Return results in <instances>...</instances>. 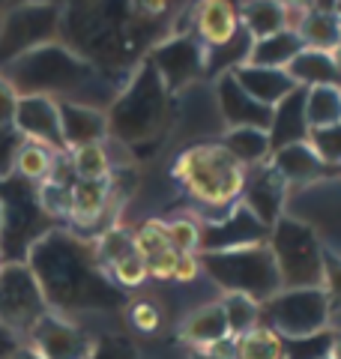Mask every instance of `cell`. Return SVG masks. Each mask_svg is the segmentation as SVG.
I'll return each instance as SVG.
<instances>
[{
	"label": "cell",
	"mask_w": 341,
	"mask_h": 359,
	"mask_svg": "<svg viewBox=\"0 0 341 359\" xmlns=\"http://www.w3.org/2000/svg\"><path fill=\"white\" fill-rule=\"evenodd\" d=\"M72 171L75 180H108L111 177V156L105 144H90V147L72 150Z\"/></svg>",
	"instance_id": "cell-36"
},
{
	"label": "cell",
	"mask_w": 341,
	"mask_h": 359,
	"mask_svg": "<svg viewBox=\"0 0 341 359\" xmlns=\"http://www.w3.org/2000/svg\"><path fill=\"white\" fill-rule=\"evenodd\" d=\"M174 96L168 93L153 63L144 60L108 108V138L120 141L126 150L144 159L162 147L174 126Z\"/></svg>",
	"instance_id": "cell-3"
},
{
	"label": "cell",
	"mask_w": 341,
	"mask_h": 359,
	"mask_svg": "<svg viewBox=\"0 0 341 359\" xmlns=\"http://www.w3.org/2000/svg\"><path fill=\"white\" fill-rule=\"evenodd\" d=\"M168 243L180 255H198L201 249V222L195 219H170L168 222Z\"/></svg>",
	"instance_id": "cell-39"
},
{
	"label": "cell",
	"mask_w": 341,
	"mask_h": 359,
	"mask_svg": "<svg viewBox=\"0 0 341 359\" xmlns=\"http://www.w3.org/2000/svg\"><path fill=\"white\" fill-rule=\"evenodd\" d=\"M201 276V257L198 255H180L174 266V282H195Z\"/></svg>",
	"instance_id": "cell-48"
},
{
	"label": "cell",
	"mask_w": 341,
	"mask_h": 359,
	"mask_svg": "<svg viewBox=\"0 0 341 359\" xmlns=\"http://www.w3.org/2000/svg\"><path fill=\"white\" fill-rule=\"evenodd\" d=\"M219 144L246 168V171L267 165L269 156H272L269 132H264V129H227Z\"/></svg>",
	"instance_id": "cell-27"
},
{
	"label": "cell",
	"mask_w": 341,
	"mask_h": 359,
	"mask_svg": "<svg viewBox=\"0 0 341 359\" xmlns=\"http://www.w3.org/2000/svg\"><path fill=\"white\" fill-rule=\"evenodd\" d=\"M305 117L312 129H329L341 123V87L305 90Z\"/></svg>",
	"instance_id": "cell-31"
},
{
	"label": "cell",
	"mask_w": 341,
	"mask_h": 359,
	"mask_svg": "<svg viewBox=\"0 0 341 359\" xmlns=\"http://www.w3.org/2000/svg\"><path fill=\"white\" fill-rule=\"evenodd\" d=\"M326 359H333V356H326Z\"/></svg>",
	"instance_id": "cell-56"
},
{
	"label": "cell",
	"mask_w": 341,
	"mask_h": 359,
	"mask_svg": "<svg viewBox=\"0 0 341 359\" xmlns=\"http://www.w3.org/2000/svg\"><path fill=\"white\" fill-rule=\"evenodd\" d=\"M27 266L42 287L48 311L60 318L126 306V290H120L99 266L93 243L66 228H54L33 243L27 252Z\"/></svg>",
	"instance_id": "cell-2"
},
{
	"label": "cell",
	"mask_w": 341,
	"mask_h": 359,
	"mask_svg": "<svg viewBox=\"0 0 341 359\" xmlns=\"http://www.w3.org/2000/svg\"><path fill=\"white\" fill-rule=\"evenodd\" d=\"M236 9H240L243 30H248V36L255 42L267 39L279 30H288V9L279 0H252V4H243Z\"/></svg>",
	"instance_id": "cell-29"
},
{
	"label": "cell",
	"mask_w": 341,
	"mask_h": 359,
	"mask_svg": "<svg viewBox=\"0 0 341 359\" xmlns=\"http://www.w3.org/2000/svg\"><path fill=\"white\" fill-rule=\"evenodd\" d=\"M284 339L269 327H255L234 339V359H281Z\"/></svg>",
	"instance_id": "cell-32"
},
{
	"label": "cell",
	"mask_w": 341,
	"mask_h": 359,
	"mask_svg": "<svg viewBox=\"0 0 341 359\" xmlns=\"http://www.w3.org/2000/svg\"><path fill=\"white\" fill-rule=\"evenodd\" d=\"M323 294L329 299V309H341V255L326 249L323 252Z\"/></svg>",
	"instance_id": "cell-43"
},
{
	"label": "cell",
	"mask_w": 341,
	"mask_h": 359,
	"mask_svg": "<svg viewBox=\"0 0 341 359\" xmlns=\"http://www.w3.org/2000/svg\"><path fill=\"white\" fill-rule=\"evenodd\" d=\"M240 30V9L227 0H207L195 6V36L203 42V48H215Z\"/></svg>",
	"instance_id": "cell-23"
},
{
	"label": "cell",
	"mask_w": 341,
	"mask_h": 359,
	"mask_svg": "<svg viewBox=\"0 0 341 359\" xmlns=\"http://www.w3.org/2000/svg\"><path fill=\"white\" fill-rule=\"evenodd\" d=\"M329 54H333V60H335V66H338V72H341V42L335 45V48L333 51H329Z\"/></svg>",
	"instance_id": "cell-53"
},
{
	"label": "cell",
	"mask_w": 341,
	"mask_h": 359,
	"mask_svg": "<svg viewBox=\"0 0 341 359\" xmlns=\"http://www.w3.org/2000/svg\"><path fill=\"white\" fill-rule=\"evenodd\" d=\"M108 278L114 285H117L120 290H126V287H138V285H144L147 278V261L138 255V252H132V255H126L123 261H117L111 269H108Z\"/></svg>",
	"instance_id": "cell-40"
},
{
	"label": "cell",
	"mask_w": 341,
	"mask_h": 359,
	"mask_svg": "<svg viewBox=\"0 0 341 359\" xmlns=\"http://www.w3.org/2000/svg\"><path fill=\"white\" fill-rule=\"evenodd\" d=\"M269 240V228L260 224L248 207L236 204L231 212H225L215 222H201V252H227L243 249V245H260Z\"/></svg>",
	"instance_id": "cell-14"
},
{
	"label": "cell",
	"mask_w": 341,
	"mask_h": 359,
	"mask_svg": "<svg viewBox=\"0 0 341 359\" xmlns=\"http://www.w3.org/2000/svg\"><path fill=\"white\" fill-rule=\"evenodd\" d=\"M165 4H69L60 36L69 51L105 75H132L170 36Z\"/></svg>",
	"instance_id": "cell-1"
},
{
	"label": "cell",
	"mask_w": 341,
	"mask_h": 359,
	"mask_svg": "<svg viewBox=\"0 0 341 359\" xmlns=\"http://www.w3.org/2000/svg\"><path fill=\"white\" fill-rule=\"evenodd\" d=\"M201 273H207L225 294H243L264 306L281 290V278L276 269L269 245H243L227 252H201Z\"/></svg>",
	"instance_id": "cell-6"
},
{
	"label": "cell",
	"mask_w": 341,
	"mask_h": 359,
	"mask_svg": "<svg viewBox=\"0 0 341 359\" xmlns=\"http://www.w3.org/2000/svg\"><path fill=\"white\" fill-rule=\"evenodd\" d=\"M45 314H48V302L27 261L0 266V330L21 341Z\"/></svg>",
	"instance_id": "cell-10"
},
{
	"label": "cell",
	"mask_w": 341,
	"mask_h": 359,
	"mask_svg": "<svg viewBox=\"0 0 341 359\" xmlns=\"http://www.w3.org/2000/svg\"><path fill=\"white\" fill-rule=\"evenodd\" d=\"M93 252H96V261H99V266L108 269L117 264V261H123L126 255H132L135 252V245H132V231H126V228H108L105 233H99V240L93 243Z\"/></svg>",
	"instance_id": "cell-37"
},
{
	"label": "cell",
	"mask_w": 341,
	"mask_h": 359,
	"mask_svg": "<svg viewBox=\"0 0 341 359\" xmlns=\"http://www.w3.org/2000/svg\"><path fill=\"white\" fill-rule=\"evenodd\" d=\"M288 75L293 78V84L302 90L312 87H341V72L333 60L329 51H314V48H302L293 63L288 66Z\"/></svg>",
	"instance_id": "cell-26"
},
{
	"label": "cell",
	"mask_w": 341,
	"mask_h": 359,
	"mask_svg": "<svg viewBox=\"0 0 341 359\" xmlns=\"http://www.w3.org/2000/svg\"><path fill=\"white\" fill-rule=\"evenodd\" d=\"M13 126L25 135L27 141L42 144V147H48L54 153H66L57 99H48V96H18V108H15Z\"/></svg>",
	"instance_id": "cell-16"
},
{
	"label": "cell",
	"mask_w": 341,
	"mask_h": 359,
	"mask_svg": "<svg viewBox=\"0 0 341 359\" xmlns=\"http://www.w3.org/2000/svg\"><path fill=\"white\" fill-rule=\"evenodd\" d=\"M269 252L276 257L281 290L323 287V252L326 245L309 222L281 216L269 231Z\"/></svg>",
	"instance_id": "cell-7"
},
{
	"label": "cell",
	"mask_w": 341,
	"mask_h": 359,
	"mask_svg": "<svg viewBox=\"0 0 341 359\" xmlns=\"http://www.w3.org/2000/svg\"><path fill=\"white\" fill-rule=\"evenodd\" d=\"M15 108H18V93L13 90V84L0 75V126H13Z\"/></svg>",
	"instance_id": "cell-47"
},
{
	"label": "cell",
	"mask_w": 341,
	"mask_h": 359,
	"mask_svg": "<svg viewBox=\"0 0 341 359\" xmlns=\"http://www.w3.org/2000/svg\"><path fill=\"white\" fill-rule=\"evenodd\" d=\"M309 117H305V90L297 87L293 93L272 108V123H269V147L272 153L290 144H305L309 141Z\"/></svg>",
	"instance_id": "cell-20"
},
{
	"label": "cell",
	"mask_w": 341,
	"mask_h": 359,
	"mask_svg": "<svg viewBox=\"0 0 341 359\" xmlns=\"http://www.w3.org/2000/svg\"><path fill=\"white\" fill-rule=\"evenodd\" d=\"M297 33L305 48L333 51L341 42V15L335 13V4H309Z\"/></svg>",
	"instance_id": "cell-25"
},
{
	"label": "cell",
	"mask_w": 341,
	"mask_h": 359,
	"mask_svg": "<svg viewBox=\"0 0 341 359\" xmlns=\"http://www.w3.org/2000/svg\"><path fill=\"white\" fill-rule=\"evenodd\" d=\"M252 45H255V39L248 36V30H243V25H240V30L227 42L215 45V48H207V75L219 78L225 72H234V69H240V66H246L248 57H252Z\"/></svg>",
	"instance_id": "cell-30"
},
{
	"label": "cell",
	"mask_w": 341,
	"mask_h": 359,
	"mask_svg": "<svg viewBox=\"0 0 341 359\" xmlns=\"http://www.w3.org/2000/svg\"><path fill=\"white\" fill-rule=\"evenodd\" d=\"M25 144H27V138L15 126H0V183L15 177V162H18V153Z\"/></svg>",
	"instance_id": "cell-42"
},
{
	"label": "cell",
	"mask_w": 341,
	"mask_h": 359,
	"mask_svg": "<svg viewBox=\"0 0 341 359\" xmlns=\"http://www.w3.org/2000/svg\"><path fill=\"white\" fill-rule=\"evenodd\" d=\"M9 359H45V356H42V353H39L33 344H18L15 351L9 353Z\"/></svg>",
	"instance_id": "cell-50"
},
{
	"label": "cell",
	"mask_w": 341,
	"mask_h": 359,
	"mask_svg": "<svg viewBox=\"0 0 341 359\" xmlns=\"http://www.w3.org/2000/svg\"><path fill=\"white\" fill-rule=\"evenodd\" d=\"M129 320H132V327L135 330H141V332H156L159 327H162V311H159L156 302H135V306L129 309Z\"/></svg>",
	"instance_id": "cell-45"
},
{
	"label": "cell",
	"mask_w": 341,
	"mask_h": 359,
	"mask_svg": "<svg viewBox=\"0 0 341 359\" xmlns=\"http://www.w3.org/2000/svg\"><path fill=\"white\" fill-rule=\"evenodd\" d=\"M338 330L326 327L321 332L302 335V339H284V356L281 359H326L333 353Z\"/></svg>",
	"instance_id": "cell-35"
},
{
	"label": "cell",
	"mask_w": 341,
	"mask_h": 359,
	"mask_svg": "<svg viewBox=\"0 0 341 359\" xmlns=\"http://www.w3.org/2000/svg\"><path fill=\"white\" fill-rule=\"evenodd\" d=\"M4 201V231H0V257L4 264L27 261L33 243L54 231V219L39 204V186L21 177H9L0 183Z\"/></svg>",
	"instance_id": "cell-8"
},
{
	"label": "cell",
	"mask_w": 341,
	"mask_h": 359,
	"mask_svg": "<svg viewBox=\"0 0 341 359\" xmlns=\"http://www.w3.org/2000/svg\"><path fill=\"white\" fill-rule=\"evenodd\" d=\"M219 302L225 309L227 327H231V339H240L248 330L260 327V302L248 299L243 294H225Z\"/></svg>",
	"instance_id": "cell-34"
},
{
	"label": "cell",
	"mask_w": 341,
	"mask_h": 359,
	"mask_svg": "<svg viewBox=\"0 0 341 359\" xmlns=\"http://www.w3.org/2000/svg\"><path fill=\"white\" fill-rule=\"evenodd\" d=\"M215 102L227 129H264L269 132L272 108L255 102L246 90L236 84L234 72H225L215 78Z\"/></svg>",
	"instance_id": "cell-17"
},
{
	"label": "cell",
	"mask_w": 341,
	"mask_h": 359,
	"mask_svg": "<svg viewBox=\"0 0 341 359\" xmlns=\"http://www.w3.org/2000/svg\"><path fill=\"white\" fill-rule=\"evenodd\" d=\"M269 165L279 171V177L290 186H309V183H321V180H333L341 177V168H333L321 162L309 141L305 144H290V147H281L269 156Z\"/></svg>",
	"instance_id": "cell-19"
},
{
	"label": "cell",
	"mask_w": 341,
	"mask_h": 359,
	"mask_svg": "<svg viewBox=\"0 0 341 359\" xmlns=\"http://www.w3.org/2000/svg\"><path fill=\"white\" fill-rule=\"evenodd\" d=\"M63 6L57 4H25L9 9L0 27V69L42 45H51L60 36Z\"/></svg>",
	"instance_id": "cell-11"
},
{
	"label": "cell",
	"mask_w": 341,
	"mask_h": 359,
	"mask_svg": "<svg viewBox=\"0 0 341 359\" xmlns=\"http://www.w3.org/2000/svg\"><path fill=\"white\" fill-rule=\"evenodd\" d=\"M177 257H180V252H174V249H165V252H159L153 257H147V276L159 278V282H168V278H174Z\"/></svg>",
	"instance_id": "cell-46"
},
{
	"label": "cell",
	"mask_w": 341,
	"mask_h": 359,
	"mask_svg": "<svg viewBox=\"0 0 341 359\" xmlns=\"http://www.w3.org/2000/svg\"><path fill=\"white\" fill-rule=\"evenodd\" d=\"M18 96H63L84 87L96 69L87 60H81L75 51H69L63 42H51L42 48H33L21 54L18 60L0 69Z\"/></svg>",
	"instance_id": "cell-5"
},
{
	"label": "cell",
	"mask_w": 341,
	"mask_h": 359,
	"mask_svg": "<svg viewBox=\"0 0 341 359\" xmlns=\"http://www.w3.org/2000/svg\"><path fill=\"white\" fill-rule=\"evenodd\" d=\"M57 111H60V132H63L66 150L90 147V144H102L108 138L105 111L72 102V99H57Z\"/></svg>",
	"instance_id": "cell-18"
},
{
	"label": "cell",
	"mask_w": 341,
	"mask_h": 359,
	"mask_svg": "<svg viewBox=\"0 0 341 359\" xmlns=\"http://www.w3.org/2000/svg\"><path fill=\"white\" fill-rule=\"evenodd\" d=\"M0 231H4V201H0Z\"/></svg>",
	"instance_id": "cell-54"
},
{
	"label": "cell",
	"mask_w": 341,
	"mask_h": 359,
	"mask_svg": "<svg viewBox=\"0 0 341 359\" xmlns=\"http://www.w3.org/2000/svg\"><path fill=\"white\" fill-rule=\"evenodd\" d=\"M132 245H135V252H138L144 261H147V257H153V255H159V252L170 249V243H168V222L150 219V222L138 224V228L132 231Z\"/></svg>",
	"instance_id": "cell-38"
},
{
	"label": "cell",
	"mask_w": 341,
	"mask_h": 359,
	"mask_svg": "<svg viewBox=\"0 0 341 359\" xmlns=\"http://www.w3.org/2000/svg\"><path fill=\"white\" fill-rule=\"evenodd\" d=\"M333 309L323 287L279 290L272 299L260 306V327H269L281 339H302L329 327Z\"/></svg>",
	"instance_id": "cell-9"
},
{
	"label": "cell",
	"mask_w": 341,
	"mask_h": 359,
	"mask_svg": "<svg viewBox=\"0 0 341 359\" xmlns=\"http://www.w3.org/2000/svg\"><path fill=\"white\" fill-rule=\"evenodd\" d=\"M284 201H288V183L279 177V171L269 162L246 171V189H243L240 204L248 207V212L260 224H267L269 231L284 216Z\"/></svg>",
	"instance_id": "cell-15"
},
{
	"label": "cell",
	"mask_w": 341,
	"mask_h": 359,
	"mask_svg": "<svg viewBox=\"0 0 341 359\" xmlns=\"http://www.w3.org/2000/svg\"><path fill=\"white\" fill-rule=\"evenodd\" d=\"M305 48L297 30H279L267 39H258L252 45V66H267V69H288L293 63V57Z\"/></svg>",
	"instance_id": "cell-28"
},
{
	"label": "cell",
	"mask_w": 341,
	"mask_h": 359,
	"mask_svg": "<svg viewBox=\"0 0 341 359\" xmlns=\"http://www.w3.org/2000/svg\"><path fill=\"white\" fill-rule=\"evenodd\" d=\"M180 339L192 344L195 351H210L222 341H231V327H227L222 302H210V306L192 311L180 327Z\"/></svg>",
	"instance_id": "cell-24"
},
{
	"label": "cell",
	"mask_w": 341,
	"mask_h": 359,
	"mask_svg": "<svg viewBox=\"0 0 341 359\" xmlns=\"http://www.w3.org/2000/svg\"><path fill=\"white\" fill-rule=\"evenodd\" d=\"M234 78H236V84L255 99V102L267 105V108H276L279 102H284V99L297 90V84H293L288 69H267V66L246 63V66H240V69H234Z\"/></svg>",
	"instance_id": "cell-21"
},
{
	"label": "cell",
	"mask_w": 341,
	"mask_h": 359,
	"mask_svg": "<svg viewBox=\"0 0 341 359\" xmlns=\"http://www.w3.org/2000/svg\"><path fill=\"white\" fill-rule=\"evenodd\" d=\"M18 344L21 341L15 339V335H9L6 330H0V359H9V353H13Z\"/></svg>",
	"instance_id": "cell-49"
},
{
	"label": "cell",
	"mask_w": 341,
	"mask_h": 359,
	"mask_svg": "<svg viewBox=\"0 0 341 359\" xmlns=\"http://www.w3.org/2000/svg\"><path fill=\"white\" fill-rule=\"evenodd\" d=\"M147 60L153 63V69L159 72L170 96H177L180 90H186L189 84L207 75V48L195 33L174 30L147 54Z\"/></svg>",
	"instance_id": "cell-12"
},
{
	"label": "cell",
	"mask_w": 341,
	"mask_h": 359,
	"mask_svg": "<svg viewBox=\"0 0 341 359\" xmlns=\"http://www.w3.org/2000/svg\"><path fill=\"white\" fill-rule=\"evenodd\" d=\"M90 359H141V356L126 335H102V339H96Z\"/></svg>",
	"instance_id": "cell-44"
},
{
	"label": "cell",
	"mask_w": 341,
	"mask_h": 359,
	"mask_svg": "<svg viewBox=\"0 0 341 359\" xmlns=\"http://www.w3.org/2000/svg\"><path fill=\"white\" fill-rule=\"evenodd\" d=\"M309 147L321 156V162L341 168V123L338 126H329V129H312Z\"/></svg>",
	"instance_id": "cell-41"
},
{
	"label": "cell",
	"mask_w": 341,
	"mask_h": 359,
	"mask_svg": "<svg viewBox=\"0 0 341 359\" xmlns=\"http://www.w3.org/2000/svg\"><path fill=\"white\" fill-rule=\"evenodd\" d=\"M27 344H33L45 359H90L93 353V335L75 327L69 318L48 311L45 318L30 330Z\"/></svg>",
	"instance_id": "cell-13"
},
{
	"label": "cell",
	"mask_w": 341,
	"mask_h": 359,
	"mask_svg": "<svg viewBox=\"0 0 341 359\" xmlns=\"http://www.w3.org/2000/svg\"><path fill=\"white\" fill-rule=\"evenodd\" d=\"M189 359H222V356H215L213 351H195V347H192V353H189Z\"/></svg>",
	"instance_id": "cell-51"
},
{
	"label": "cell",
	"mask_w": 341,
	"mask_h": 359,
	"mask_svg": "<svg viewBox=\"0 0 341 359\" xmlns=\"http://www.w3.org/2000/svg\"><path fill=\"white\" fill-rule=\"evenodd\" d=\"M333 359H341V332L335 335V344H333V353H329Z\"/></svg>",
	"instance_id": "cell-52"
},
{
	"label": "cell",
	"mask_w": 341,
	"mask_h": 359,
	"mask_svg": "<svg viewBox=\"0 0 341 359\" xmlns=\"http://www.w3.org/2000/svg\"><path fill=\"white\" fill-rule=\"evenodd\" d=\"M114 207H120V195H114L111 180H75L69 212L75 224H81V228L99 224Z\"/></svg>",
	"instance_id": "cell-22"
},
{
	"label": "cell",
	"mask_w": 341,
	"mask_h": 359,
	"mask_svg": "<svg viewBox=\"0 0 341 359\" xmlns=\"http://www.w3.org/2000/svg\"><path fill=\"white\" fill-rule=\"evenodd\" d=\"M170 177L198 201L213 216L203 222H215L231 212L243 198L246 168L227 153L222 144H195L177 156Z\"/></svg>",
	"instance_id": "cell-4"
},
{
	"label": "cell",
	"mask_w": 341,
	"mask_h": 359,
	"mask_svg": "<svg viewBox=\"0 0 341 359\" xmlns=\"http://www.w3.org/2000/svg\"><path fill=\"white\" fill-rule=\"evenodd\" d=\"M63 153H54L48 147H42V144H33L27 141L25 147L18 153V162H15V177L27 180V183H45V180L51 177L57 159H60Z\"/></svg>",
	"instance_id": "cell-33"
},
{
	"label": "cell",
	"mask_w": 341,
	"mask_h": 359,
	"mask_svg": "<svg viewBox=\"0 0 341 359\" xmlns=\"http://www.w3.org/2000/svg\"><path fill=\"white\" fill-rule=\"evenodd\" d=\"M0 266H4V257H0Z\"/></svg>",
	"instance_id": "cell-55"
}]
</instances>
